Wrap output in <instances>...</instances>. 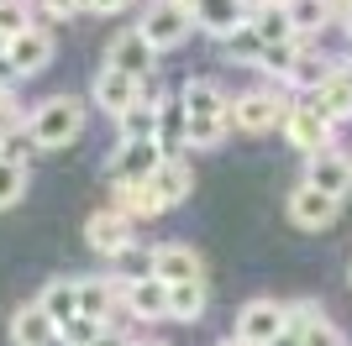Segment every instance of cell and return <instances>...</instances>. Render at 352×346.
I'll return each mask as SVG.
<instances>
[{
  "mask_svg": "<svg viewBox=\"0 0 352 346\" xmlns=\"http://www.w3.org/2000/svg\"><path fill=\"white\" fill-rule=\"evenodd\" d=\"M337 210H342V200L326 194V189H316V184H300L289 194V220L300 231H326L331 220H337Z\"/></svg>",
  "mask_w": 352,
  "mask_h": 346,
  "instance_id": "7c38bea8",
  "label": "cell"
},
{
  "mask_svg": "<svg viewBox=\"0 0 352 346\" xmlns=\"http://www.w3.org/2000/svg\"><path fill=\"white\" fill-rule=\"evenodd\" d=\"M289 331V315H284L279 299H248L242 304V315H236V336L252 346H268L274 336Z\"/></svg>",
  "mask_w": 352,
  "mask_h": 346,
  "instance_id": "ba28073f",
  "label": "cell"
},
{
  "mask_svg": "<svg viewBox=\"0 0 352 346\" xmlns=\"http://www.w3.org/2000/svg\"><path fill=\"white\" fill-rule=\"evenodd\" d=\"M289 5V21L300 37H316V32L331 27V16H337V0H284Z\"/></svg>",
  "mask_w": 352,
  "mask_h": 346,
  "instance_id": "cb8c5ba5",
  "label": "cell"
},
{
  "mask_svg": "<svg viewBox=\"0 0 352 346\" xmlns=\"http://www.w3.org/2000/svg\"><path fill=\"white\" fill-rule=\"evenodd\" d=\"M27 115H32V111H21L16 89L0 84V142H6V137H16V131H27Z\"/></svg>",
  "mask_w": 352,
  "mask_h": 346,
  "instance_id": "1f68e13d",
  "label": "cell"
},
{
  "mask_svg": "<svg viewBox=\"0 0 352 346\" xmlns=\"http://www.w3.org/2000/svg\"><path fill=\"white\" fill-rule=\"evenodd\" d=\"M300 341H305V346H347V336H342L337 325H331V320H316V325H310V331L300 336Z\"/></svg>",
  "mask_w": 352,
  "mask_h": 346,
  "instance_id": "e575fe53",
  "label": "cell"
},
{
  "mask_svg": "<svg viewBox=\"0 0 352 346\" xmlns=\"http://www.w3.org/2000/svg\"><path fill=\"white\" fill-rule=\"evenodd\" d=\"M284 137H289V147L294 152H326V147H337V121H326L316 105H305V100H294L289 105V115H284Z\"/></svg>",
  "mask_w": 352,
  "mask_h": 346,
  "instance_id": "5b68a950",
  "label": "cell"
},
{
  "mask_svg": "<svg viewBox=\"0 0 352 346\" xmlns=\"http://www.w3.org/2000/svg\"><path fill=\"white\" fill-rule=\"evenodd\" d=\"M284 79H268V84L248 89V95H236L232 100V126L248 131V137H263V131L284 126V115H289V100H284Z\"/></svg>",
  "mask_w": 352,
  "mask_h": 346,
  "instance_id": "7a4b0ae2",
  "label": "cell"
},
{
  "mask_svg": "<svg viewBox=\"0 0 352 346\" xmlns=\"http://www.w3.org/2000/svg\"><path fill=\"white\" fill-rule=\"evenodd\" d=\"M168 158L158 142H132V137H121L116 152H111V184H142L158 173V163Z\"/></svg>",
  "mask_w": 352,
  "mask_h": 346,
  "instance_id": "8992f818",
  "label": "cell"
},
{
  "mask_svg": "<svg viewBox=\"0 0 352 346\" xmlns=\"http://www.w3.org/2000/svg\"><path fill=\"white\" fill-rule=\"evenodd\" d=\"M116 126H121V137H132V142H158V105L153 100L126 105V111L116 115Z\"/></svg>",
  "mask_w": 352,
  "mask_h": 346,
  "instance_id": "d4e9b609",
  "label": "cell"
},
{
  "mask_svg": "<svg viewBox=\"0 0 352 346\" xmlns=\"http://www.w3.org/2000/svg\"><path fill=\"white\" fill-rule=\"evenodd\" d=\"M184 131H190V111H184L179 95H168L158 105V147L168 158H184Z\"/></svg>",
  "mask_w": 352,
  "mask_h": 346,
  "instance_id": "ffe728a7",
  "label": "cell"
},
{
  "mask_svg": "<svg viewBox=\"0 0 352 346\" xmlns=\"http://www.w3.org/2000/svg\"><path fill=\"white\" fill-rule=\"evenodd\" d=\"M85 115H89V105L79 100V95H47L43 105H32V115H27V137L43 152H58V147H69L79 131H85Z\"/></svg>",
  "mask_w": 352,
  "mask_h": 346,
  "instance_id": "6da1fadb",
  "label": "cell"
},
{
  "mask_svg": "<svg viewBox=\"0 0 352 346\" xmlns=\"http://www.w3.org/2000/svg\"><path fill=\"white\" fill-rule=\"evenodd\" d=\"M337 5H352V0H337Z\"/></svg>",
  "mask_w": 352,
  "mask_h": 346,
  "instance_id": "bcb514c9",
  "label": "cell"
},
{
  "mask_svg": "<svg viewBox=\"0 0 352 346\" xmlns=\"http://www.w3.org/2000/svg\"><path fill=\"white\" fill-rule=\"evenodd\" d=\"M89 100H95V111L105 115H121L126 105L142 100V79H132V73H121V69H95V84H89Z\"/></svg>",
  "mask_w": 352,
  "mask_h": 346,
  "instance_id": "8fae6325",
  "label": "cell"
},
{
  "mask_svg": "<svg viewBox=\"0 0 352 346\" xmlns=\"http://www.w3.org/2000/svg\"><path fill=\"white\" fill-rule=\"evenodd\" d=\"M221 53L232 58V63H252V69H258V58H263V37H258V27H252V21H242L236 32H226V37H221Z\"/></svg>",
  "mask_w": 352,
  "mask_h": 346,
  "instance_id": "83f0119b",
  "label": "cell"
},
{
  "mask_svg": "<svg viewBox=\"0 0 352 346\" xmlns=\"http://www.w3.org/2000/svg\"><path fill=\"white\" fill-rule=\"evenodd\" d=\"M342 69H347V73H352V58H347V63H342Z\"/></svg>",
  "mask_w": 352,
  "mask_h": 346,
  "instance_id": "f6af8a7d",
  "label": "cell"
},
{
  "mask_svg": "<svg viewBox=\"0 0 352 346\" xmlns=\"http://www.w3.org/2000/svg\"><path fill=\"white\" fill-rule=\"evenodd\" d=\"M95 336H100V320H89V315H74L58 325V341L63 346H95Z\"/></svg>",
  "mask_w": 352,
  "mask_h": 346,
  "instance_id": "d6a6232c",
  "label": "cell"
},
{
  "mask_svg": "<svg viewBox=\"0 0 352 346\" xmlns=\"http://www.w3.org/2000/svg\"><path fill=\"white\" fill-rule=\"evenodd\" d=\"M37 11H43L47 21H69V16L85 11V0H37Z\"/></svg>",
  "mask_w": 352,
  "mask_h": 346,
  "instance_id": "d590c367",
  "label": "cell"
},
{
  "mask_svg": "<svg viewBox=\"0 0 352 346\" xmlns=\"http://www.w3.org/2000/svg\"><path fill=\"white\" fill-rule=\"evenodd\" d=\"M11 341L16 346H53L58 341V320L47 315L43 304H27L11 315Z\"/></svg>",
  "mask_w": 352,
  "mask_h": 346,
  "instance_id": "e0dca14e",
  "label": "cell"
},
{
  "mask_svg": "<svg viewBox=\"0 0 352 346\" xmlns=\"http://www.w3.org/2000/svg\"><path fill=\"white\" fill-rule=\"evenodd\" d=\"M6 58H11V73L16 79H32V73H43L47 63H53V27H27L21 37H11V47H6Z\"/></svg>",
  "mask_w": 352,
  "mask_h": 346,
  "instance_id": "9c48e42d",
  "label": "cell"
},
{
  "mask_svg": "<svg viewBox=\"0 0 352 346\" xmlns=\"http://www.w3.org/2000/svg\"><path fill=\"white\" fill-rule=\"evenodd\" d=\"M331 73H342V63H337V58H326V53H316V47L305 43V53L294 58V69H289V79H284V84L300 89V95H310V89H321Z\"/></svg>",
  "mask_w": 352,
  "mask_h": 346,
  "instance_id": "ac0fdd59",
  "label": "cell"
},
{
  "mask_svg": "<svg viewBox=\"0 0 352 346\" xmlns=\"http://www.w3.org/2000/svg\"><path fill=\"white\" fill-rule=\"evenodd\" d=\"M284 315H289V331H294V336H305L316 320H326L316 299H294V304H284Z\"/></svg>",
  "mask_w": 352,
  "mask_h": 346,
  "instance_id": "836d02e7",
  "label": "cell"
},
{
  "mask_svg": "<svg viewBox=\"0 0 352 346\" xmlns=\"http://www.w3.org/2000/svg\"><path fill=\"white\" fill-rule=\"evenodd\" d=\"M21 194H27V168L11 163V158H0V210L21 205Z\"/></svg>",
  "mask_w": 352,
  "mask_h": 346,
  "instance_id": "4dcf8cb0",
  "label": "cell"
},
{
  "mask_svg": "<svg viewBox=\"0 0 352 346\" xmlns=\"http://www.w3.org/2000/svg\"><path fill=\"white\" fill-rule=\"evenodd\" d=\"M300 100L316 105L326 121H337V126H342V121H352V73H347V69L331 73L321 89H310V95H300Z\"/></svg>",
  "mask_w": 352,
  "mask_h": 346,
  "instance_id": "2e32d148",
  "label": "cell"
},
{
  "mask_svg": "<svg viewBox=\"0 0 352 346\" xmlns=\"http://www.w3.org/2000/svg\"><path fill=\"white\" fill-rule=\"evenodd\" d=\"M132 346H163V341H132Z\"/></svg>",
  "mask_w": 352,
  "mask_h": 346,
  "instance_id": "ee69618b",
  "label": "cell"
},
{
  "mask_svg": "<svg viewBox=\"0 0 352 346\" xmlns=\"http://www.w3.org/2000/svg\"><path fill=\"white\" fill-rule=\"evenodd\" d=\"M195 27L210 32V37H226V32H236L242 21H252V0H195Z\"/></svg>",
  "mask_w": 352,
  "mask_h": 346,
  "instance_id": "4fadbf2b",
  "label": "cell"
},
{
  "mask_svg": "<svg viewBox=\"0 0 352 346\" xmlns=\"http://www.w3.org/2000/svg\"><path fill=\"white\" fill-rule=\"evenodd\" d=\"M252 27H258L263 43H289V37H300L294 21H289V5H252Z\"/></svg>",
  "mask_w": 352,
  "mask_h": 346,
  "instance_id": "4316f807",
  "label": "cell"
},
{
  "mask_svg": "<svg viewBox=\"0 0 352 346\" xmlns=\"http://www.w3.org/2000/svg\"><path fill=\"white\" fill-rule=\"evenodd\" d=\"M268 346H305V341H300V336H294V331H284V336H274V341H268Z\"/></svg>",
  "mask_w": 352,
  "mask_h": 346,
  "instance_id": "f35d334b",
  "label": "cell"
},
{
  "mask_svg": "<svg viewBox=\"0 0 352 346\" xmlns=\"http://www.w3.org/2000/svg\"><path fill=\"white\" fill-rule=\"evenodd\" d=\"M147 273L163 278V284H190V278H206V257L184 242H163V246H153Z\"/></svg>",
  "mask_w": 352,
  "mask_h": 346,
  "instance_id": "30bf717a",
  "label": "cell"
},
{
  "mask_svg": "<svg viewBox=\"0 0 352 346\" xmlns=\"http://www.w3.org/2000/svg\"><path fill=\"white\" fill-rule=\"evenodd\" d=\"M179 100L195 121H232V95L216 84V79H190V84L179 89Z\"/></svg>",
  "mask_w": 352,
  "mask_h": 346,
  "instance_id": "9a60e30c",
  "label": "cell"
},
{
  "mask_svg": "<svg viewBox=\"0 0 352 346\" xmlns=\"http://www.w3.org/2000/svg\"><path fill=\"white\" fill-rule=\"evenodd\" d=\"M132 216L121 210V205H105V210H95V216L85 220V242H89V252H100V257H126L132 252Z\"/></svg>",
  "mask_w": 352,
  "mask_h": 346,
  "instance_id": "277c9868",
  "label": "cell"
},
{
  "mask_svg": "<svg viewBox=\"0 0 352 346\" xmlns=\"http://www.w3.org/2000/svg\"><path fill=\"white\" fill-rule=\"evenodd\" d=\"M37 304H43L58 325H63V320H74V315H79V278H53V284L43 288V299H37Z\"/></svg>",
  "mask_w": 352,
  "mask_h": 346,
  "instance_id": "484cf974",
  "label": "cell"
},
{
  "mask_svg": "<svg viewBox=\"0 0 352 346\" xmlns=\"http://www.w3.org/2000/svg\"><path fill=\"white\" fill-rule=\"evenodd\" d=\"M226 126H232V121H195V115H190V131H184V152H210V147H221Z\"/></svg>",
  "mask_w": 352,
  "mask_h": 346,
  "instance_id": "f546056e",
  "label": "cell"
},
{
  "mask_svg": "<svg viewBox=\"0 0 352 346\" xmlns=\"http://www.w3.org/2000/svg\"><path fill=\"white\" fill-rule=\"evenodd\" d=\"M27 27H37V0H0V32L21 37Z\"/></svg>",
  "mask_w": 352,
  "mask_h": 346,
  "instance_id": "f1b7e54d",
  "label": "cell"
},
{
  "mask_svg": "<svg viewBox=\"0 0 352 346\" xmlns=\"http://www.w3.org/2000/svg\"><path fill=\"white\" fill-rule=\"evenodd\" d=\"M137 27H142V37L158 47V53H168V47H179L195 32V11L184 5V0H153Z\"/></svg>",
  "mask_w": 352,
  "mask_h": 346,
  "instance_id": "3957f363",
  "label": "cell"
},
{
  "mask_svg": "<svg viewBox=\"0 0 352 346\" xmlns=\"http://www.w3.org/2000/svg\"><path fill=\"white\" fill-rule=\"evenodd\" d=\"M6 47H11V37H6V32H0V58H6Z\"/></svg>",
  "mask_w": 352,
  "mask_h": 346,
  "instance_id": "60d3db41",
  "label": "cell"
},
{
  "mask_svg": "<svg viewBox=\"0 0 352 346\" xmlns=\"http://www.w3.org/2000/svg\"><path fill=\"white\" fill-rule=\"evenodd\" d=\"M206 304H210L206 278H190V284H168V320H184V325H195V320L206 315Z\"/></svg>",
  "mask_w": 352,
  "mask_h": 346,
  "instance_id": "44dd1931",
  "label": "cell"
},
{
  "mask_svg": "<svg viewBox=\"0 0 352 346\" xmlns=\"http://www.w3.org/2000/svg\"><path fill=\"white\" fill-rule=\"evenodd\" d=\"M153 184H158L163 205H184L195 194V173H190V163H184V158H163L158 173H153Z\"/></svg>",
  "mask_w": 352,
  "mask_h": 346,
  "instance_id": "603a6c76",
  "label": "cell"
},
{
  "mask_svg": "<svg viewBox=\"0 0 352 346\" xmlns=\"http://www.w3.org/2000/svg\"><path fill=\"white\" fill-rule=\"evenodd\" d=\"M126 304H132L137 320H168V284L163 278H137V284H126Z\"/></svg>",
  "mask_w": 352,
  "mask_h": 346,
  "instance_id": "d6986e66",
  "label": "cell"
},
{
  "mask_svg": "<svg viewBox=\"0 0 352 346\" xmlns=\"http://www.w3.org/2000/svg\"><path fill=\"white\" fill-rule=\"evenodd\" d=\"M305 184L326 189V194H347L352 189V158L347 152H337V147H326V152H310L305 158Z\"/></svg>",
  "mask_w": 352,
  "mask_h": 346,
  "instance_id": "5bb4252c",
  "label": "cell"
},
{
  "mask_svg": "<svg viewBox=\"0 0 352 346\" xmlns=\"http://www.w3.org/2000/svg\"><path fill=\"white\" fill-rule=\"evenodd\" d=\"M116 205H121L132 220H153V216H163V210H168L153 178H142V184H116Z\"/></svg>",
  "mask_w": 352,
  "mask_h": 346,
  "instance_id": "7402d4cb",
  "label": "cell"
},
{
  "mask_svg": "<svg viewBox=\"0 0 352 346\" xmlns=\"http://www.w3.org/2000/svg\"><path fill=\"white\" fill-rule=\"evenodd\" d=\"M132 0H85V11H95V16H116V11H126Z\"/></svg>",
  "mask_w": 352,
  "mask_h": 346,
  "instance_id": "74e56055",
  "label": "cell"
},
{
  "mask_svg": "<svg viewBox=\"0 0 352 346\" xmlns=\"http://www.w3.org/2000/svg\"><path fill=\"white\" fill-rule=\"evenodd\" d=\"M221 346H252V341H242V336H232V341H221Z\"/></svg>",
  "mask_w": 352,
  "mask_h": 346,
  "instance_id": "ab89813d",
  "label": "cell"
},
{
  "mask_svg": "<svg viewBox=\"0 0 352 346\" xmlns=\"http://www.w3.org/2000/svg\"><path fill=\"white\" fill-rule=\"evenodd\" d=\"M252 5H284V0H252Z\"/></svg>",
  "mask_w": 352,
  "mask_h": 346,
  "instance_id": "7bdbcfd3",
  "label": "cell"
},
{
  "mask_svg": "<svg viewBox=\"0 0 352 346\" xmlns=\"http://www.w3.org/2000/svg\"><path fill=\"white\" fill-rule=\"evenodd\" d=\"M95 346H132V336L121 331V325H100V336H95Z\"/></svg>",
  "mask_w": 352,
  "mask_h": 346,
  "instance_id": "8d00e7d4",
  "label": "cell"
},
{
  "mask_svg": "<svg viewBox=\"0 0 352 346\" xmlns=\"http://www.w3.org/2000/svg\"><path fill=\"white\" fill-rule=\"evenodd\" d=\"M347 43H352V5H347Z\"/></svg>",
  "mask_w": 352,
  "mask_h": 346,
  "instance_id": "b9f144b4",
  "label": "cell"
},
{
  "mask_svg": "<svg viewBox=\"0 0 352 346\" xmlns=\"http://www.w3.org/2000/svg\"><path fill=\"white\" fill-rule=\"evenodd\" d=\"M184 5H195V0H184Z\"/></svg>",
  "mask_w": 352,
  "mask_h": 346,
  "instance_id": "7dc6e473",
  "label": "cell"
},
{
  "mask_svg": "<svg viewBox=\"0 0 352 346\" xmlns=\"http://www.w3.org/2000/svg\"><path fill=\"white\" fill-rule=\"evenodd\" d=\"M105 63L121 69V73H132V79H147V73L158 69V47L142 37V27H132V32H116V37H111Z\"/></svg>",
  "mask_w": 352,
  "mask_h": 346,
  "instance_id": "52a82bcc",
  "label": "cell"
}]
</instances>
